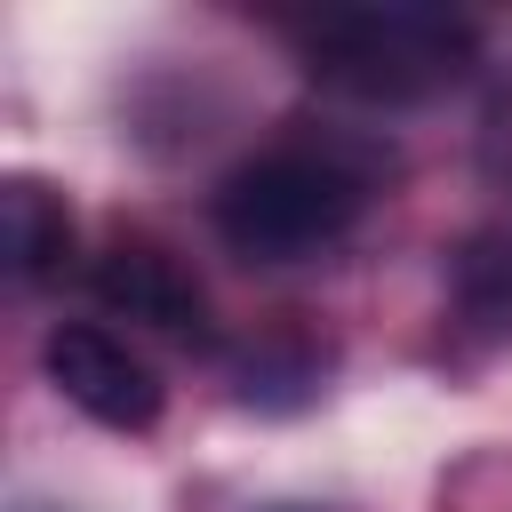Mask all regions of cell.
Wrapping results in <instances>:
<instances>
[{
	"mask_svg": "<svg viewBox=\"0 0 512 512\" xmlns=\"http://www.w3.org/2000/svg\"><path fill=\"white\" fill-rule=\"evenodd\" d=\"M256 512H336V504H256Z\"/></svg>",
	"mask_w": 512,
	"mask_h": 512,
	"instance_id": "6",
	"label": "cell"
},
{
	"mask_svg": "<svg viewBox=\"0 0 512 512\" xmlns=\"http://www.w3.org/2000/svg\"><path fill=\"white\" fill-rule=\"evenodd\" d=\"M368 168L336 144H272L256 160H240L216 200L208 224L232 256L248 264H304L320 248H336L360 216H368Z\"/></svg>",
	"mask_w": 512,
	"mask_h": 512,
	"instance_id": "2",
	"label": "cell"
},
{
	"mask_svg": "<svg viewBox=\"0 0 512 512\" xmlns=\"http://www.w3.org/2000/svg\"><path fill=\"white\" fill-rule=\"evenodd\" d=\"M88 280H96V296H104L120 320H136V328H160V336H200V328H208L200 280H192L160 240H112Z\"/></svg>",
	"mask_w": 512,
	"mask_h": 512,
	"instance_id": "4",
	"label": "cell"
},
{
	"mask_svg": "<svg viewBox=\"0 0 512 512\" xmlns=\"http://www.w3.org/2000/svg\"><path fill=\"white\" fill-rule=\"evenodd\" d=\"M40 368H48V384H56L88 424H104V432H152L160 408H168L160 368H152L128 336H112L104 320H56L48 344H40Z\"/></svg>",
	"mask_w": 512,
	"mask_h": 512,
	"instance_id": "3",
	"label": "cell"
},
{
	"mask_svg": "<svg viewBox=\"0 0 512 512\" xmlns=\"http://www.w3.org/2000/svg\"><path fill=\"white\" fill-rule=\"evenodd\" d=\"M304 80L344 104H432L472 72V24L440 8H320L288 24Z\"/></svg>",
	"mask_w": 512,
	"mask_h": 512,
	"instance_id": "1",
	"label": "cell"
},
{
	"mask_svg": "<svg viewBox=\"0 0 512 512\" xmlns=\"http://www.w3.org/2000/svg\"><path fill=\"white\" fill-rule=\"evenodd\" d=\"M0 248H8V280L16 288L56 280L64 256H72V208H64V192H48L40 176H8L0 184Z\"/></svg>",
	"mask_w": 512,
	"mask_h": 512,
	"instance_id": "5",
	"label": "cell"
}]
</instances>
